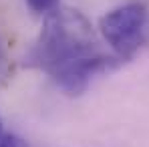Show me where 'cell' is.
<instances>
[{
	"instance_id": "1",
	"label": "cell",
	"mask_w": 149,
	"mask_h": 147,
	"mask_svg": "<svg viewBox=\"0 0 149 147\" xmlns=\"http://www.w3.org/2000/svg\"><path fill=\"white\" fill-rule=\"evenodd\" d=\"M91 52H95L91 22L79 10L58 6L47 14L34 47L26 54V65L50 73L67 61Z\"/></svg>"
},
{
	"instance_id": "2",
	"label": "cell",
	"mask_w": 149,
	"mask_h": 147,
	"mask_svg": "<svg viewBox=\"0 0 149 147\" xmlns=\"http://www.w3.org/2000/svg\"><path fill=\"white\" fill-rule=\"evenodd\" d=\"M147 20V8L141 2H129L103 14L99 30L117 56L129 59L141 42V30Z\"/></svg>"
},
{
	"instance_id": "3",
	"label": "cell",
	"mask_w": 149,
	"mask_h": 147,
	"mask_svg": "<svg viewBox=\"0 0 149 147\" xmlns=\"http://www.w3.org/2000/svg\"><path fill=\"white\" fill-rule=\"evenodd\" d=\"M121 63H123L121 56H109V54L91 52V54H83V56L67 61L65 65L56 67L49 75L69 95H81L89 87L93 77L105 73V71H111V69H117Z\"/></svg>"
},
{
	"instance_id": "4",
	"label": "cell",
	"mask_w": 149,
	"mask_h": 147,
	"mask_svg": "<svg viewBox=\"0 0 149 147\" xmlns=\"http://www.w3.org/2000/svg\"><path fill=\"white\" fill-rule=\"evenodd\" d=\"M26 4H28L30 10L38 12V14H49V12L56 10L61 6L58 0H26Z\"/></svg>"
},
{
	"instance_id": "5",
	"label": "cell",
	"mask_w": 149,
	"mask_h": 147,
	"mask_svg": "<svg viewBox=\"0 0 149 147\" xmlns=\"http://www.w3.org/2000/svg\"><path fill=\"white\" fill-rule=\"evenodd\" d=\"M2 147H28V145H26L22 139H18L16 135H6V137H4Z\"/></svg>"
},
{
	"instance_id": "6",
	"label": "cell",
	"mask_w": 149,
	"mask_h": 147,
	"mask_svg": "<svg viewBox=\"0 0 149 147\" xmlns=\"http://www.w3.org/2000/svg\"><path fill=\"white\" fill-rule=\"evenodd\" d=\"M4 129H2V121H0V147H2V143H4Z\"/></svg>"
}]
</instances>
